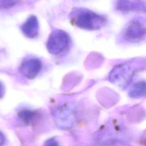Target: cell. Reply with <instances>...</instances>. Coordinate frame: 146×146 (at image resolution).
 Masks as SVG:
<instances>
[{"label": "cell", "mask_w": 146, "mask_h": 146, "mask_svg": "<svg viewBox=\"0 0 146 146\" xmlns=\"http://www.w3.org/2000/svg\"><path fill=\"white\" fill-rule=\"evenodd\" d=\"M19 0H0V10L11 8L17 5Z\"/></svg>", "instance_id": "cell-7"}, {"label": "cell", "mask_w": 146, "mask_h": 146, "mask_svg": "<svg viewBox=\"0 0 146 146\" xmlns=\"http://www.w3.org/2000/svg\"><path fill=\"white\" fill-rule=\"evenodd\" d=\"M70 43L71 39L67 33L62 30H54L49 36L46 47L51 54L59 55L66 51Z\"/></svg>", "instance_id": "cell-2"}, {"label": "cell", "mask_w": 146, "mask_h": 146, "mask_svg": "<svg viewBox=\"0 0 146 146\" xmlns=\"http://www.w3.org/2000/svg\"><path fill=\"white\" fill-rule=\"evenodd\" d=\"M21 30L22 33L29 38H34L38 34L39 23L35 15L30 16L21 25Z\"/></svg>", "instance_id": "cell-5"}, {"label": "cell", "mask_w": 146, "mask_h": 146, "mask_svg": "<svg viewBox=\"0 0 146 146\" xmlns=\"http://www.w3.org/2000/svg\"><path fill=\"white\" fill-rule=\"evenodd\" d=\"M70 17L74 25L80 29L88 30L99 29L105 25L106 21L104 17L81 8L74 9Z\"/></svg>", "instance_id": "cell-1"}, {"label": "cell", "mask_w": 146, "mask_h": 146, "mask_svg": "<svg viewBox=\"0 0 146 146\" xmlns=\"http://www.w3.org/2000/svg\"><path fill=\"white\" fill-rule=\"evenodd\" d=\"M5 94V87L3 83L0 81V99H1Z\"/></svg>", "instance_id": "cell-8"}, {"label": "cell", "mask_w": 146, "mask_h": 146, "mask_svg": "<svg viewBox=\"0 0 146 146\" xmlns=\"http://www.w3.org/2000/svg\"><path fill=\"white\" fill-rule=\"evenodd\" d=\"M5 141V137L3 134L0 131V146H3Z\"/></svg>", "instance_id": "cell-9"}, {"label": "cell", "mask_w": 146, "mask_h": 146, "mask_svg": "<svg viewBox=\"0 0 146 146\" xmlns=\"http://www.w3.org/2000/svg\"><path fill=\"white\" fill-rule=\"evenodd\" d=\"M42 68L40 61L36 58L27 59L22 63L19 67L20 72L28 79L34 78Z\"/></svg>", "instance_id": "cell-3"}, {"label": "cell", "mask_w": 146, "mask_h": 146, "mask_svg": "<svg viewBox=\"0 0 146 146\" xmlns=\"http://www.w3.org/2000/svg\"><path fill=\"white\" fill-rule=\"evenodd\" d=\"M145 34L144 26L138 21H133L127 26L125 35L126 37L132 40H137L142 38Z\"/></svg>", "instance_id": "cell-4"}, {"label": "cell", "mask_w": 146, "mask_h": 146, "mask_svg": "<svg viewBox=\"0 0 146 146\" xmlns=\"http://www.w3.org/2000/svg\"><path fill=\"white\" fill-rule=\"evenodd\" d=\"M132 7V2L128 0H118L117 2V8L121 11H128Z\"/></svg>", "instance_id": "cell-6"}]
</instances>
